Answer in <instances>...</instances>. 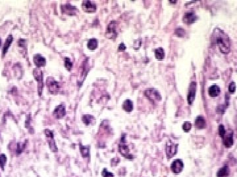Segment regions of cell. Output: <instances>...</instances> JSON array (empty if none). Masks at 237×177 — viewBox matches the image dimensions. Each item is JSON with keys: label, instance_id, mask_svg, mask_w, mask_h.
Listing matches in <instances>:
<instances>
[{"label": "cell", "instance_id": "14", "mask_svg": "<svg viewBox=\"0 0 237 177\" xmlns=\"http://www.w3.org/2000/svg\"><path fill=\"white\" fill-rule=\"evenodd\" d=\"M66 114V110H65V106L64 104H60L57 106L55 110L53 112V116L56 119H62L65 117Z\"/></svg>", "mask_w": 237, "mask_h": 177}, {"label": "cell", "instance_id": "18", "mask_svg": "<svg viewBox=\"0 0 237 177\" xmlns=\"http://www.w3.org/2000/svg\"><path fill=\"white\" fill-rule=\"evenodd\" d=\"M221 92L220 87L217 85H213L209 87L208 89L209 95L211 97H217L219 95Z\"/></svg>", "mask_w": 237, "mask_h": 177}, {"label": "cell", "instance_id": "1", "mask_svg": "<svg viewBox=\"0 0 237 177\" xmlns=\"http://www.w3.org/2000/svg\"><path fill=\"white\" fill-rule=\"evenodd\" d=\"M211 42L218 47L219 51L227 55L230 51V40L225 31L219 28L214 29L211 36Z\"/></svg>", "mask_w": 237, "mask_h": 177}, {"label": "cell", "instance_id": "22", "mask_svg": "<svg viewBox=\"0 0 237 177\" xmlns=\"http://www.w3.org/2000/svg\"><path fill=\"white\" fill-rule=\"evenodd\" d=\"M98 40L95 38H92L89 40L87 43V47L88 49L94 50L98 48Z\"/></svg>", "mask_w": 237, "mask_h": 177}, {"label": "cell", "instance_id": "28", "mask_svg": "<svg viewBox=\"0 0 237 177\" xmlns=\"http://www.w3.org/2000/svg\"><path fill=\"white\" fill-rule=\"evenodd\" d=\"M175 34L178 36V37H183L185 36V30H184L183 28H178L175 30Z\"/></svg>", "mask_w": 237, "mask_h": 177}, {"label": "cell", "instance_id": "27", "mask_svg": "<svg viewBox=\"0 0 237 177\" xmlns=\"http://www.w3.org/2000/svg\"><path fill=\"white\" fill-rule=\"evenodd\" d=\"M192 127H193V125L190 122H185L183 124V130L185 132H188L191 130Z\"/></svg>", "mask_w": 237, "mask_h": 177}, {"label": "cell", "instance_id": "31", "mask_svg": "<svg viewBox=\"0 0 237 177\" xmlns=\"http://www.w3.org/2000/svg\"><path fill=\"white\" fill-rule=\"evenodd\" d=\"M236 91V84L234 82H231L229 85V92L230 93H234Z\"/></svg>", "mask_w": 237, "mask_h": 177}, {"label": "cell", "instance_id": "36", "mask_svg": "<svg viewBox=\"0 0 237 177\" xmlns=\"http://www.w3.org/2000/svg\"><path fill=\"white\" fill-rule=\"evenodd\" d=\"M1 46H2V39L0 38V47H1Z\"/></svg>", "mask_w": 237, "mask_h": 177}, {"label": "cell", "instance_id": "25", "mask_svg": "<svg viewBox=\"0 0 237 177\" xmlns=\"http://www.w3.org/2000/svg\"><path fill=\"white\" fill-rule=\"evenodd\" d=\"M80 153L82 157H88L90 156V146H80Z\"/></svg>", "mask_w": 237, "mask_h": 177}, {"label": "cell", "instance_id": "24", "mask_svg": "<svg viewBox=\"0 0 237 177\" xmlns=\"http://www.w3.org/2000/svg\"><path fill=\"white\" fill-rule=\"evenodd\" d=\"M82 122L84 123H85L86 125H92L95 122V118L94 116H90V115H85L83 116L82 117Z\"/></svg>", "mask_w": 237, "mask_h": 177}, {"label": "cell", "instance_id": "20", "mask_svg": "<svg viewBox=\"0 0 237 177\" xmlns=\"http://www.w3.org/2000/svg\"><path fill=\"white\" fill-rule=\"evenodd\" d=\"M230 174V169L228 166H224L220 168L217 173V177H227Z\"/></svg>", "mask_w": 237, "mask_h": 177}, {"label": "cell", "instance_id": "23", "mask_svg": "<svg viewBox=\"0 0 237 177\" xmlns=\"http://www.w3.org/2000/svg\"><path fill=\"white\" fill-rule=\"evenodd\" d=\"M155 56L156 59L162 60L165 57V50L162 47H159L155 50Z\"/></svg>", "mask_w": 237, "mask_h": 177}, {"label": "cell", "instance_id": "32", "mask_svg": "<svg viewBox=\"0 0 237 177\" xmlns=\"http://www.w3.org/2000/svg\"><path fill=\"white\" fill-rule=\"evenodd\" d=\"M102 176L103 177H114L113 174L111 172H109L106 169H104L102 170Z\"/></svg>", "mask_w": 237, "mask_h": 177}, {"label": "cell", "instance_id": "12", "mask_svg": "<svg viewBox=\"0 0 237 177\" xmlns=\"http://www.w3.org/2000/svg\"><path fill=\"white\" fill-rule=\"evenodd\" d=\"M119 151L121 155L126 158V159L132 160L134 158L133 155L130 154V150L129 148V146L125 143L120 142L119 145Z\"/></svg>", "mask_w": 237, "mask_h": 177}, {"label": "cell", "instance_id": "9", "mask_svg": "<svg viewBox=\"0 0 237 177\" xmlns=\"http://www.w3.org/2000/svg\"><path fill=\"white\" fill-rule=\"evenodd\" d=\"M196 87L197 84L196 81H192L188 88V103L189 105H192L193 104L194 101L196 98Z\"/></svg>", "mask_w": 237, "mask_h": 177}, {"label": "cell", "instance_id": "2", "mask_svg": "<svg viewBox=\"0 0 237 177\" xmlns=\"http://www.w3.org/2000/svg\"><path fill=\"white\" fill-rule=\"evenodd\" d=\"M33 75L34 77L35 80L38 82V94L41 96V94L43 92V88H44V74L43 72L41 70L40 68H36L33 70Z\"/></svg>", "mask_w": 237, "mask_h": 177}, {"label": "cell", "instance_id": "16", "mask_svg": "<svg viewBox=\"0 0 237 177\" xmlns=\"http://www.w3.org/2000/svg\"><path fill=\"white\" fill-rule=\"evenodd\" d=\"M194 126L198 129H204L206 127V120L203 116H199L196 117L194 120Z\"/></svg>", "mask_w": 237, "mask_h": 177}, {"label": "cell", "instance_id": "30", "mask_svg": "<svg viewBox=\"0 0 237 177\" xmlns=\"http://www.w3.org/2000/svg\"><path fill=\"white\" fill-rule=\"evenodd\" d=\"M226 134V130L224 127V126L223 124H220L219 126V135L221 138H223L225 135Z\"/></svg>", "mask_w": 237, "mask_h": 177}, {"label": "cell", "instance_id": "15", "mask_svg": "<svg viewBox=\"0 0 237 177\" xmlns=\"http://www.w3.org/2000/svg\"><path fill=\"white\" fill-rule=\"evenodd\" d=\"M33 61L34 65L37 68H40V67L45 66L46 65V60L40 54H36L33 56Z\"/></svg>", "mask_w": 237, "mask_h": 177}, {"label": "cell", "instance_id": "3", "mask_svg": "<svg viewBox=\"0 0 237 177\" xmlns=\"http://www.w3.org/2000/svg\"><path fill=\"white\" fill-rule=\"evenodd\" d=\"M144 95L150 100L152 103H155L162 100V96L160 93L153 88H149L144 91Z\"/></svg>", "mask_w": 237, "mask_h": 177}, {"label": "cell", "instance_id": "6", "mask_svg": "<svg viewBox=\"0 0 237 177\" xmlns=\"http://www.w3.org/2000/svg\"><path fill=\"white\" fill-rule=\"evenodd\" d=\"M178 150V144L173 142L171 141H169L165 146V151L166 155L168 159H171V157H173L177 153Z\"/></svg>", "mask_w": 237, "mask_h": 177}, {"label": "cell", "instance_id": "10", "mask_svg": "<svg viewBox=\"0 0 237 177\" xmlns=\"http://www.w3.org/2000/svg\"><path fill=\"white\" fill-rule=\"evenodd\" d=\"M198 18L194 12H185L183 17V22L187 25H191L198 20Z\"/></svg>", "mask_w": 237, "mask_h": 177}, {"label": "cell", "instance_id": "35", "mask_svg": "<svg viewBox=\"0 0 237 177\" xmlns=\"http://www.w3.org/2000/svg\"><path fill=\"white\" fill-rule=\"evenodd\" d=\"M170 3H175L177 2V1H169Z\"/></svg>", "mask_w": 237, "mask_h": 177}, {"label": "cell", "instance_id": "17", "mask_svg": "<svg viewBox=\"0 0 237 177\" xmlns=\"http://www.w3.org/2000/svg\"><path fill=\"white\" fill-rule=\"evenodd\" d=\"M223 139V144L226 148H230L233 145V132H230L229 134L225 135Z\"/></svg>", "mask_w": 237, "mask_h": 177}, {"label": "cell", "instance_id": "29", "mask_svg": "<svg viewBox=\"0 0 237 177\" xmlns=\"http://www.w3.org/2000/svg\"><path fill=\"white\" fill-rule=\"evenodd\" d=\"M6 161H7V157H6V155L5 154L0 155V167H2V169H4Z\"/></svg>", "mask_w": 237, "mask_h": 177}, {"label": "cell", "instance_id": "34", "mask_svg": "<svg viewBox=\"0 0 237 177\" xmlns=\"http://www.w3.org/2000/svg\"><path fill=\"white\" fill-rule=\"evenodd\" d=\"M125 49H126V46L125 44L123 43H120L119 45V48H118L119 51H123V50H125Z\"/></svg>", "mask_w": 237, "mask_h": 177}, {"label": "cell", "instance_id": "19", "mask_svg": "<svg viewBox=\"0 0 237 177\" xmlns=\"http://www.w3.org/2000/svg\"><path fill=\"white\" fill-rule=\"evenodd\" d=\"M13 41V37L12 35H9L7 37V39H6L4 45H3V50H2V55L3 56H4L6 53H8Z\"/></svg>", "mask_w": 237, "mask_h": 177}, {"label": "cell", "instance_id": "33", "mask_svg": "<svg viewBox=\"0 0 237 177\" xmlns=\"http://www.w3.org/2000/svg\"><path fill=\"white\" fill-rule=\"evenodd\" d=\"M24 144H21V143H18L17 144V153L20 154L21 153L23 150L24 148Z\"/></svg>", "mask_w": 237, "mask_h": 177}, {"label": "cell", "instance_id": "13", "mask_svg": "<svg viewBox=\"0 0 237 177\" xmlns=\"http://www.w3.org/2000/svg\"><path fill=\"white\" fill-rule=\"evenodd\" d=\"M183 168H184V163L182 160H180V159L175 160L171 163V169L172 170V171L174 173L178 174V173H181Z\"/></svg>", "mask_w": 237, "mask_h": 177}, {"label": "cell", "instance_id": "11", "mask_svg": "<svg viewBox=\"0 0 237 177\" xmlns=\"http://www.w3.org/2000/svg\"><path fill=\"white\" fill-rule=\"evenodd\" d=\"M82 9L85 12L92 13L96 11V5L91 1H83L82 3Z\"/></svg>", "mask_w": 237, "mask_h": 177}, {"label": "cell", "instance_id": "26", "mask_svg": "<svg viewBox=\"0 0 237 177\" xmlns=\"http://www.w3.org/2000/svg\"><path fill=\"white\" fill-rule=\"evenodd\" d=\"M65 67L69 72H70L73 68V62L70 61V59L65 58Z\"/></svg>", "mask_w": 237, "mask_h": 177}, {"label": "cell", "instance_id": "21", "mask_svg": "<svg viewBox=\"0 0 237 177\" xmlns=\"http://www.w3.org/2000/svg\"><path fill=\"white\" fill-rule=\"evenodd\" d=\"M123 109L126 112H131L133 110V102L130 99L125 100L123 103Z\"/></svg>", "mask_w": 237, "mask_h": 177}, {"label": "cell", "instance_id": "5", "mask_svg": "<svg viewBox=\"0 0 237 177\" xmlns=\"http://www.w3.org/2000/svg\"><path fill=\"white\" fill-rule=\"evenodd\" d=\"M106 36L108 39H110V40H114L116 38L117 36L116 22L112 21L108 24Z\"/></svg>", "mask_w": 237, "mask_h": 177}, {"label": "cell", "instance_id": "8", "mask_svg": "<svg viewBox=\"0 0 237 177\" xmlns=\"http://www.w3.org/2000/svg\"><path fill=\"white\" fill-rule=\"evenodd\" d=\"M47 87L48 88V91L51 94H56L58 93L60 86L59 82L49 77L47 79Z\"/></svg>", "mask_w": 237, "mask_h": 177}, {"label": "cell", "instance_id": "7", "mask_svg": "<svg viewBox=\"0 0 237 177\" xmlns=\"http://www.w3.org/2000/svg\"><path fill=\"white\" fill-rule=\"evenodd\" d=\"M61 12L64 15L75 16L78 12V9L75 6L70 4H63L61 5Z\"/></svg>", "mask_w": 237, "mask_h": 177}, {"label": "cell", "instance_id": "4", "mask_svg": "<svg viewBox=\"0 0 237 177\" xmlns=\"http://www.w3.org/2000/svg\"><path fill=\"white\" fill-rule=\"evenodd\" d=\"M44 133H45V135H46L47 142L49 144V147L50 150H52V151H53V152H57V147L56 146V143L54 140V132L49 129H46L44 131Z\"/></svg>", "mask_w": 237, "mask_h": 177}]
</instances>
